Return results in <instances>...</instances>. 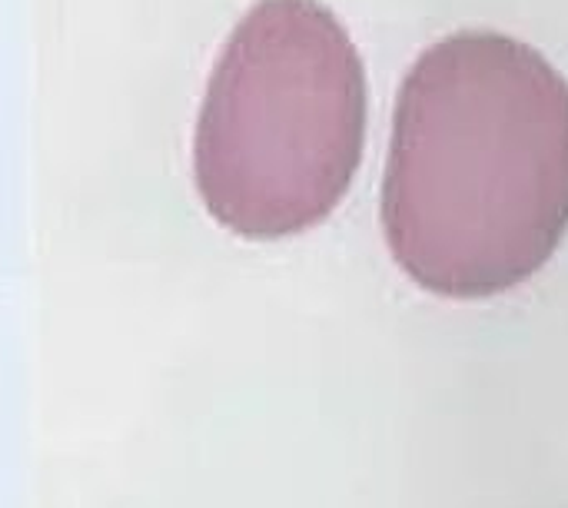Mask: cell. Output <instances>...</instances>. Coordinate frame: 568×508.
I'll list each match as a JSON object with an SVG mask.
<instances>
[{
    "label": "cell",
    "mask_w": 568,
    "mask_h": 508,
    "mask_svg": "<svg viewBox=\"0 0 568 508\" xmlns=\"http://www.w3.org/2000/svg\"><path fill=\"white\" fill-rule=\"evenodd\" d=\"M379 220L426 293L493 299L529 283L568 233V80L532 43L456 30L406 70Z\"/></svg>",
    "instance_id": "cell-1"
},
{
    "label": "cell",
    "mask_w": 568,
    "mask_h": 508,
    "mask_svg": "<svg viewBox=\"0 0 568 508\" xmlns=\"http://www.w3.org/2000/svg\"><path fill=\"white\" fill-rule=\"evenodd\" d=\"M366 123V67L343 20L320 0H256L200 100L196 193L236 236H300L349 193Z\"/></svg>",
    "instance_id": "cell-2"
}]
</instances>
